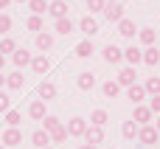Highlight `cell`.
I'll list each match as a JSON object with an SVG mask.
<instances>
[{
    "label": "cell",
    "instance_id": "cell-45",
    "mask_svg": "<svg viewBox=\"0 0 160 149\" xmlns=\"http://www.w3.org/2000/svg\"><path fill=\"white\" fill-rule=\"evenodd\" d=\"M17 3H28V0H17Z\"/></svg>",
    "mask_w": 160,
    "mask_h": 149
},
{
    "label": "cell",
    "instance_id": "cell-23",
    "mask_svg": "<svg viewBox=\"0 0 160 149\" xmlns=\"http://www.w3.org/2000/svg\"><path fill=\"white\" fill-rule=\"evenodd\" d=\"M37 93H39V99H42V101H48V99H53V96H56V85H53V82H42V85L37 87Z\"/></svg>",
    "mask_w": 160,
    "mask_h": 149
},
{
    "label": "cell",
    "instance_id": "cell-12",
    "mask_svg": "<svg viewBox=\"0 0 160 149\" xmlns=\"http://www.w3.org/2000/svg\"><path fill=\"white\" fill-rule=\"evenodd\" d=\"M6 87H8V90H22V87H25V76H22L20 70L8 73V76H6Z\"/></svg>",
    "mask_w": 160,
    "mask_h": 149
},
{
    "label": "cell",
    "instance_id": "cell-35",
    "mask_svg": "<svg viewBox=\"0 0 160 149\" xmlns=\"http://www.w3.org/2000/svg\"><path fill=\"white\" fill-rule=\"evenodd\" d=\"M62 141H68V130L65 127H59L56 132H51V144H62Z\"/></svg>",
    "mask_w": 160,
    "mask_h": 149
},
{
    "label": "cell",
    "instance_id": "cell-13",
    "mask_svg": "<svg viewBox=\"0 0 160 149\" xmlns=\"http://www.w3.org/2000/svg\"><path fill=\"white\" fill-rule=\"evenodd\" d=\"M127 99L138 107L143 99H146V90H143V85H132V87H127Z\"/></svg>",
    "mask_w": 160,
    "mask_h": 149
},
{
    "label": "cell",
    "instance_id": "cell-16",
    "mask_svg": "<svg viewBox=\"0 0 160 149\" xmlns=\"http://www.w3.org/2000/svg\"><path fill=\"white\" fill-rule=\"evenodd\" d=\"M76 85H79V90H93V87H96V73H90V70L79 73Z\"/></svg>",
    "mask_w": 160,
    "mask_h": 149
},
{
    "label": "cell",
    "instance_id": "cell-26",
    "mask_svg": "<svg viewBox=\"0 0 160 149\" xmlns=\"http://www.w3.org/2000/svg\"><path fill=\"white\" fill-rule=\"evenodd\" d=\"M101 93H104V99H115V96L121 93V87H118V82H112V79H110V82H104V85H101Z\"/></svg>",
    "mask_w": 160,
    "mask_h": 149
},
{
    "label": "cell",
    "instance_id": "cell-38",
    "mask_svg": "<svg viewBox=\"0 0 160 149\" xmlns=\"http://www.w3.org/2000/svg\"><path fill=\"white\" fill-rule=\"evenodd\" d=\"M8 110H11V99L0 90V113H8Z\"/></svg>",
    "mask_w": 160,
    "mask_h": 149
},
{
    "label": "cell",
    "instance_id": "cell-28",
    "mask_svg": "<svg viewBox=\"0 0 160 149\" xmlns=\"http://www.w3.org/2000/svg\"><path fill=\"white\" fill-rule=\"evenodd\" d=\"M141 62H146V65H152V68H155V65L160 62V51L155 48V45H152V48H146V51H143V59H141Z\"/></svg>",
    "mask_w": 160,
    "mask_h": 149
},
{
    "label": "cell",
    "instance_id": "cell-33",
    "mask_svg": "<svg viewBox=\"0 0 160 149\" xmlns=\"http://www.w3.org/2000/svg\"><path fill=\"white\" fill-rule=\"evenodd\" d=\"M6 124H8V127H17V130H20V124H22V116H20L17 110H8V113H6Z\"/></svg>",
    "mask_w": 160,
    "mask_h": 149
},
{
    "label": "cell",
    "instance_id": "cell-11",
    "mask_svg": "<svg viewBox=\"0 0 160 149\" xmlns=\"http://www.w3.org/2000/svg\"><path fill=\"white\" fill-rule=\"evenodd\" d=\"M31 68H34V73H48V68H51V59L45 56V54H39V56H31Z\"/></svg>",
    "mask_w": 160,
    "mask_h": 149
},
{
    "label": "cell",
    "instance_id": "cell-43",
    "mask_svg": "<svg viewBox=\"0 0 160 149\" xmlns=\"http://www.w3.org/2000/svg\"><path fill=\"white\" fill-rule=\"evenodd\" d=\"M3 85H6V76H3V73H0V87H3Z\"/></svg>",
    "mask_w": 160,
    "mask_h": 149
},
{
    "label": "cell",
    "instance_id": "cell-18",
    "mask_svg": "<svg viewBox=\"0 0 160 149\" xmlns=\"http://www.w3.org/2000/svg\"><path fill=\"white\" fill-rule=\"evenodd\" d=\"M79 28H82V31H84L87 37H93V34L98 31V23H96V20H93L90 14H87V17H82V20H79Z\"/></svg>",
    "mask_w": 160,
    "mask_h": 149
},
{
    "label": "cell",
    "instance_id": "cell-32",
    "mask_svg": "<svg viewBox=\"0 0 160 149\" xmlns=\"http://www.w3.org/2000/svg\"><path fill=\"white\" fill-rule=\"evenodd\" d=\"M14 51H17V42H14L11 37H3V39H0V54L6 56V54H14Z\"/></svg>",
    "mask_w": 160,
    "mask_h": 149
},
{
    "label": "cell",
    "instance_id": "cell-27",
    "mask_svg": "<svg viewBox=\"0 0 160 149\" xmlns=\"http://www.w3.org/2000/svg\"><path fill=\"white\" fill-rule=\"evenodd\" d=\"M59 127H62V121H59L56 116H45V118H42V130H45L48 135H51V132H56Z\"/></svg>",
    "mask_w": 160,
    "mask_h": 149
},
{
    "label": "cell",
    "instance_id": "cell-2",
    "mask_svg": "<svg viewBox=\"0 0 160 149\" xmlns=\"http://www.w3.org/2000/svg\"><path fill=\"white\" fill-rule=\"evenodd\" d=\"M0 144H3L6 149L8 146H20V144H22V132H20L17 127H8V130L0 135Z\"/></svg>",
    "mask_w": 160,
    "mask_h": 149
},
{
    "label": "cell",
    "instance_id": "cell-30",
    "mask_svg": "<svg viewBox=\"0 0 160 149\" xmlns=\"http://www.w3.org/2000/svg\"><path fill=\"white\" fill-rule=\"evenodd\" d=\"M90 54H93V42H90V39H82V42L76 45V56H82V59H87Z\"/></svg>",
    "mask_w": 160,
    "mask_h": 149
},
{
    "label": "cell",
    "instance_id": "cell-9",
    "mask_svg": "<svg viewBox=\"0 0 160 149\" xmlns=\"http://www.w3.org/2000/svg\"><path fill=\"white\" fill-rule=\"evenodd\" d=\"M124 59L129 62V68H138V65H141V59H143V51H141L138 45H129V48L124 51Z\"/></svg>",
    "mask_w": 160,
    "mask_h": 149
},
{
    "label": "cell",
    "instance_id": "cell-34",
    "mask_svg": "<svg viewBox=\"0 0 160 149\" xmlns=\"http://www.w3.org/2000/svg\"><path fill=\"white\" fill-rule=\"evenodd\" d=\"M25 25H28V31H42V17H37V14H31L28 20H25Z\"/></svg>",
    "mask_w": 160,
    "mask_h": 149
},
{
    "label": "cell",
    "instance_id": "cell-41",
    "mask_svg": "<svg viewBox=\"0 0 160 149\" xmlns=\"http://www.w3.org/2000/svg\"><path fill=\"white\" fill-rule=\"evenodd\" d=\"M8 3H11V0H0V8H8Z\"/></svg>",
    "mask_w": 160,
    "mask_h": 149
},
{
    "label": "cell",
    "instance_id": "cell-47",
    "mask_svg": "<svg viewBox=\"0 0 160 149\" xmlns=\"http://www.w3.org/2000/svg\"><path fill=\"white\" fill-rule=\"evenodd\" d=\"M45 149H53V146H45Z\"/></svg>",
    "mask_w": 160,
    "mask_h": 149
},
{
    "label": "cell",
    "instance_id": "cell-42",
    "mask_svg": "<svg viewBox=\"0 0 160 149\" xmlns=\"http://www.w3.org/2000/svg\"><path fill=\"white\" fill-rule=\"evenodd\" d=\"M3 65H6V56H3V54H0V70H3Z\"/></svg>",
    "mask_w": 160,
    "mask_h": 149
},
{
    "label": "cell",
    "instance_id": "cell-5",
    "mask_svg": "<svg viewBox=\"0 0 160 149\" xmlns=\"http://www.w3.org/2000/svg\"><path fill=\"white\" fill-rule=\"evenodd\" d=\"M158 130L152 127V124H146V127H138V141L141 144H146V146H152V144H158Z\"/></svg>",
    "mask_w": 160,
    "mask_h": 149
},
{
    "label": "cell",
    "instance_id": "cell-3",
    "mask_svg": "<svg viewBox=\"0 0 160 149\" xmlns=\"http://www.w3.org/2000/svg\"><path fill=\"white\" fill-rule=\"evenodd\" d=\"M65 130H68V138H82V135H84V130H87V121L76 116V118H70V121H68V127H65Z\"/></svg>",
    "mask_w": 160,
    "mask_h": 149
},
{
    "label": "cell",
    "instance_id": "cell-7",
    "mask_svg": "<svg viewBox=\"0 0 160 149\" xmlns=\"http://www.w3.org/2000/svg\"><path fill=\"white\" fill-rule=\"evenodd\" d=\"M48 14H51L53 20L68 17V3H65V0H51V3H48Z\"/></svg>",
    "mask_w": 160,
    "mask_h": 149
},
{
    "label": "cell",
    "instance_id": "cell-24",
    "mask_svg": "<svg viewBox=\"0 0 160 149\" xmlns=\"http://www.w3.org/2000/svg\"><path fill=\"white\" fill-rule=\"evenodd\" d=\"M107 121H110L107 110H93V113H90V127H104Z\"/></svg>",
    "mask_w": 160,
    "mask_h": 149
},
{
    "label": "cell",
    "instance_id": "cell-14",
    "mask_svg": "<svg viewBox=\"0 0 160 149\" xmlns=\"http://www.w3.org/2000/svg\"><path fill=\"white\" fill-rule=\"evenodd\" d=\"M132 121H135L138 127H146V124L152 121V110H149V107H141V104H138V107H135V116H132Z\"/></svg>",
    "mask_w": 160,
    "mask_h": 149
},
{
    "label": "cell",
    "instance_id": "cell-10",
    "mask_svg": "<svg viewBox=\"0 0 160 149\" xmlns=\"http://www.w3.org/2000/svg\"><path fill=\"white\" fill-rule=\"evenodd\" d=\"M48 113H45V101L42 99H37V101H31L28 104V118H34V121H42Z\"/></svg>",
    "mask_w": 160,
    "mask_h": 149
},
{
    "label": "cell",
    "instance_id": "cell-46",
    "mask_svg": "<svg viewBox=\"0 0 160 149\" xmlns=\"http://www.w3.org/2000/svg\"><path fill=\"white\" fill-rule=\"evenodd\" d=\"M0 149H6V146H3V144H0Z\"/></svg>",
    "mask_w": 160,
    "mask_h": 149
},
{
    "label": "cell",
    "instance_id": "cell-19",
    "mask_svg": "<svg viewBox=\"0 0 160 149\" xmlns=\"http://www.w3.org/2000/svg\"><path fill=\"white\" fill-rule=\"evenodd\" d=\"M53 31H56V34H65V37H68V34H73V20H70V17L56 20V23H53Z\"/></svg>",
    "mask_w": 160,
    "mask_h": 149
},
{
    "label": "cell",
    "instance_id": "cell-44",
    "mask_svg": "<svg viewBox=\"0 0 160 149\" xmlns=\"http://www.w3.org/2000/svg\"><path fill=\"white\" fill-rule=\"evenodd\" d=\"M155 130H158V132H160V116H158V127H155Z\"/></svg>",
    "mask_w": 160,
    "mask_h": 149
},
{
    "label": "cell",
    "instance_id": "cell-29",
    "mask_svg": "<svg viewBox=\"0 0 160 149\" xmlns=\"http://www.w3.org/2000/svg\"><path fill=\"white\" fill-rule=\"evenodd\" d=\"M143 90H146L149 96H160V76H149L146 85H143Z\"/></svg>",
    "mask_w": 160,
    "mask_h": 149
},
{
    "label": "cell",
    "instance_id": "cell-4",
    "mask_svg": "<svg viewBox=\"0 0 160 149\" xmlns=\"http://www.w3.org/2000/svg\"><path fill=\"white\" fill-rule=\"evenodd\" d=\"M84 144H93V146H98V144H104V127H90L87 124V130H84Z\"/></svg>",
    "mask_w": 160,
    "mask_h": 149
},
{
    "label": "cell",
    "instance_id": "cell-21",
    "mask_svg": "<svg viewBox=\"0 0 160 149\" xmlns=\"http://www.w3.org/2000/svg\"><path fill=\"white\" fill-rule=\"evenodd\" d=\"M37 48H39V51H51V48H53V34L39 31V34H37Z\"/></svg>",
    "mask_w": 160,
    "mask_h": 149
},
{
    "label": "cell",
    "instance_id": "cell-20",
    "mask_svg": "<svg viewBox=\"0 0 160 149\" xmlns=\"http://www.w3.org/2000/svg\"><path fill=\"white\" fill-rule=\"evenodd\" d=\"M138 39H141L146 48H152L155 39H158V31H155V28H141V31H138Z\"/></svg>",
    "mask_w": 160,
    "mask_h": 149
},
{
    "label": "cell",
    "instance_id": "cell-40",
    "mask_svg": "<svg viewBox=\"0 0 160 149\" xmlns=\"http://www.w3.org/2000/svg\"><path fill=\"white\" fill-rule=\"evenodd\" d=\"M79 149H98V146H93V144H82Z\"/></svg>",
    "mask_w": 160,
    "mask_h": 149
},
{
    "label": "cell",
    "instance_id": "cell-15",
    "mask_svg": "<svg viewBox=\"0 0 160 149\" xmlns=\"http://www.w3.org/2000/svg\"><path fill=\"white\" fill-rule=\"evenodd\" d=\"M31 144L37 149H45V146H51V135H48L45 130H34V132H31Z\"/></svg>",
    "mask_w": 160,
    "mask_h": 149
},
{
    "label": "cell",
    "instance_id": "cell-39",
    "mask_svg": "<svg viewBox=\"0 0 160 149\" xmlns=\"http://www.w3.org/2000/svg\"><path fill=\"white\" fill-rule=\"evenodd\" d=\"M149 110H152V116H155V113L160 116V96H152V101H149Z\"/></svg>",
    "mask_w": 160,
    "mask_h": 149
},
{
    "label": "cell",
    "instance_id": "cell-25",
    "mask_svg": "<svg viewBox=\"0 0 160 149\" xmlns=\"http://www.w3.org/2000/svg\"><path fill=\"white\" fill-rule=\"evenodd\" d=\"M121 135H124L127 141H135V138H138V124H135V121H124V124H121Z\"/></svg>",
    "mask_w": 160,
    "mask_h": 149
},
{
    "label": "cell",
    "instance_id": "cell-6",
    "mask_svg": "<svg viewBox=\"0 0 160 149\" xmlns=\"http://www.w3.org/2000/svg\"><path fill=\"white\" fill-rule=\"evenodd\" d=\"M104 17H107L110 23H121V20H124V6H121V3H107V6H104Z\"/></svg>",
    "mask_w": 160,
    "mask_h": 149
},
{
    "label": "cell",
    "instance_id": "cell-22",
    "mask_svg": "<svg viewBox=\"0 0 160 149\" xmlns=\"http://www.w3.org/2000/svg\"><path fill=\"white\" fill-rule=\"evenodd\" d=\"M11 59H14V65H17V68H25V65H31V54H28L25 48H17V51L11 54Z\"/></svg>",
    "mask_w": 160,
    "mask_h": 149
},
{
    "label": "cell",
    "instance_id": "cell-37",
    "mask_svg": "<svg viewBox=\"0 0 160 149\" xmlns=\"http://www.w3.org/2000/svg\"><path fill=\"white\" fill-rule=\"evenodd\" d=\"M8 31H11V17L0 14V34H8Z\"/></svg>",
    "mask_w": 160,
    "mask_h": 149
},
{
    "label": "cell",
    "instance_id": "cell-31",
    "mask_svg": "<svg viewBox=\"0 0 160 149\" xmlns=\"http://www.w3.org/2000/svg\"><path fill=\"white\" fill-rule=\"evenodd\" d=\"M28 8H31V14L42 17V14L48 11V3H45V0H28Z\"/></svg>",
    "mask_w": 160,
    "mask_h": 149
},
{
    "label": "cell",
    "instance_id": "cell-17",
    "mask_svg": "<svg viewBox=\"0 0 160 149\" xmlns=\"http://www.w3.org/2000/svg\"><path fill=\"white\" fill-rule=\"evenodd\" d=\"M118 34H121V37H127V39H132V37L138 34V28H135V23H132V20H127V17H124V20L118 23Z\"/></svg>",
    "mask_w": 160,
    "mask_h": 149
},
{
    "label": "cell",
    "instance_id": "cell-8",
    "mask_svg": "<svg viewBox=\"0 0 160 149\" xmlns=\"http://www.w3.org/2000/svg\"><path fill=\"white\" fill-rule=\"evenodd\" d=\"M124 59V51L118 48V45H104V62H110V65H118Z\"/></svg>",
    "mask_w": 160,
    "mask_h": 149
},
{
    "label": "cell",
    "instance_id": "cell-1",
    "mask_svg": "<svg viewBox=\"0 0 160 149\" xmlns=\"http://www.w3.org/2000/svg\"><path fill=\"white\" fill-rule=\"evenodd\" d=\"M115 82H118V87H132V85H138V70L127 65V68H121V73H118Z\"/></svg>",
    "mask_w": 160,
    "mask_h": 149
},
{
    "label": "cell",
    "instance_id": "cell-36",
    "mask_svg": "<svg viewBox=\"0 0 160 149\" xmlns=\"http://www.w3.org/2000/svg\"><path fill=\"white\" fill-rule=\"evenodd\" d=\"M104 6H107V0H87V8H90V14H96V11H104Z\"/></svg>",
    "mask_w": 160,
    "mask_h": 149
}]
</instances>
